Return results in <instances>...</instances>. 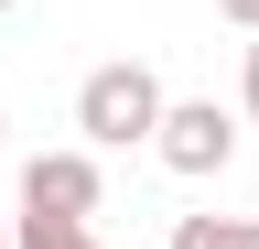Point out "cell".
Instances as JSON below:
<instances>
[{
	"label": "cell",
	"mask_w": 259,
	"mask_h": 249,
	"mask_svg": "<svg viewBox=\"0 0 259 249\" xmlns=\"http://www.w3.org/2000/svg\"><path fill=\"white\" fill-rule=\"evenodd\" d=\"M76 130H87L97 152L151 141V130H162V76H151V65H97V76L76 87Z\"/></svg>",
	"instance_id": "obj_1"
},
{
	"label": "cell",
	"mask_w": 259,
	"mask_h": 249,
	"mask_svg": "<svg viewBox=\"0 0 259 249\" xmlns=\"http://www.w3.org/2000/svg\"><path fill=\"white\" fill-rule=\"evenodd\" d=\"M151 152H162L173 173H194V184H205V173H227V152H238V119H227L216 98H162Z\"/></svg>",
	"instance_id": "obj_2"
},
{
	"label": "cell",
	"mask_w": 259,
	"mask_h": 249,
	"mask_svg": "<svg viewBox=\"0 0 259 249\" xmlns=\"http://www.w3.org/2000/svg\"><path fill=\"white\" fill-rule=\"evenodd\" d=\"M97 152H32L22 163V217H97Z\"/></svg>",
	"instance_id": "obj_3"
},
{
	"label": "cell",
	"mask_w": 259,
	"mask_h": 249,
	"mask_svg": "<svg viewBox=\"0 0 259 249\" xmlns=\"http://www.w3.org/2000/svg\"><path fill=\"white\" fill-rule=\"evenodd\" d=\"M173 249H259V217H184Z\"/></svg>",
	"instance_id": "obj_4"
},
{
	"label": "cell",
	"mask_w": 259,
	"mask_h": 249,
	"mask_svg": "<svg viewBox=\"0 0 259 249\" xmlns=\"http://www.w3.org/2000/svg\"><path fill=\"white\" fill-rule=\"evenodd\" d=\"M11 249H97V228H87V217H22Z\"/></svg>",
	"instance_id": "obj_5"
},
{
	"label": "cell",
	"mask_w": 259,
	"mask_h": 249,
	"mask_svg": "<svg viewBox=\"0 0 259 249\" xmlns=\"http://www.w3.org/2000/svg\"><path fill=\"white\" fill-rule=\"evenodd\" d=\"M238 98H248V119H259V44H248V65H238Z\"/></svg>",
	"instance_id": "obj_6"
},
{
	"label": "cell",
	"mask_w": 259,
	"mask_h": 249,
	"mask_svg": "<svg viewBox=\"0 0 259 249\" xmlns=\"http://www.w3.org/2000/svg\"><path fill=\"white\" fill-rule=\"evenodd\" d=\"M216 11H227V22H238V33H259V0H216Z\"/></svg>",
	"instance_id": "obj_7"
},
{
	"label": "cell",
	"mask_w": 259,
	"mask_h": 249,
	"mask_svg": "<svg viewBox=\"0 0 259 249\" xmlns=\"http://www.w3.org/2000/svg\"><path fill=\"white\" fill-rule=\"evenodd\" d=\"M0 11H22V0H0Z\"/></svg>",
	"instance_id": "obj_8"
},
{
	"label": "cell",
	"mask_w": 259,
	"mask_h": 249,
	"mask_svg": "<svg viewBox=\"0 0 259 249\" xmlns=\"http://www.w3.org/2000/svg\"><path fill=\"white\" fill-rule=\"evenodd\" d=\"M0 249H11V228H0Z\"/></svg>",
	"instance_id": "obj_9"
}]
</instances>
